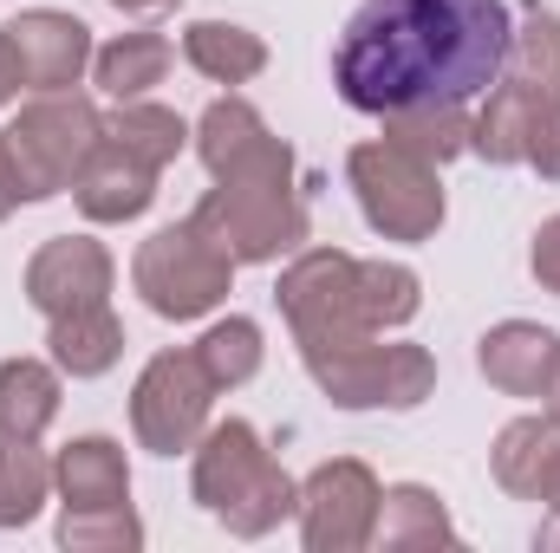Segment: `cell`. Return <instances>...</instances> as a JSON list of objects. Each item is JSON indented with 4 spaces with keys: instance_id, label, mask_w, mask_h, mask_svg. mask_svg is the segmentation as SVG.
Returning a JSON list of instances; mask_svg holds the SVG:
<instances>
[{
    "instance_id": "cell-19",
    "label": "cell",
    "mask_w": 560,
    "mask_h": 553,
    "mask_svg": "<svg viewBox=\"0 0 560 553\" xmlns=\"http://www.w3.org/2000/svg\"><path fill=\"white\" fill-rule=\"evenodd\" d=\"M183 59L215 79V85H248L255 72H268V39L229 20H189L183 26Z\"/></svg>"
},
{
    "instance_id": "cell-12",
    "label": "cell",
    "mask_w": 560,
    "mask_h": 553,
    "mask_svg": "<svg viewBox=\"0 0 560 553\" xmlns=\"http://www.w3.org/2000/svg\"><path fill=\"white\" fill-rule=\"evenodd\" d=\"M7 46H13V66H20V85L26 92H72L92 66V26L79 13H59V7H33L20 20L0 26Z\"/></svg>"
},
{
    "instance_id": "cell-11",
    "label": "cell",
    "mask_w": 560,
    "mask_h": 553,
    "mask_svg": "<svg viewBox=\"0 0 560 553\" xmlns=\"http://www.w3.org/2000/svg\"><path fill=\"white\" fill-rule=\"evenodd\" d=\"M189 138L215 183H293V150L268 131V118L248 98H215Z\"/></svg>"
},
{
    "instance_id": "cell-28",
    "label": "cell",
    "mask_w": 560,
    "mask_h": 553,
    "mask_svg": "<svg viewBox=\"0 0 560 553\" xmlns=\"http://www.w3.org/2000/svg\"><path fill=\"white\" fill-rule=\"evenodd\" d=\"M385 138L443 169L450 156L469 150V118H463V105H411V111H392L385 118Z\"/></svg>"
},
{
    "instance_id": "cell-29",
    "label": "cell",
    "mask_w": 560,
    "mask_h": 553,
    "mask_svg": "<svg viewBox=\"0 0 560 553\" xmlns=\"http://www.w3.org/2000/svg\"><path fill=\"white\" fill-rule=\"evenodd\" d=\"M105 138H118L131 156L143 163H176L183 156V143H189V125L170 111V105H150V98H131V105H118L112 118H105Z\"/></svg>"
},
{
    "instance_id": "cell-24",
    "label": "cell",
    "mask_w": 560,
    "mask_h": 553,
    "mask_svg": "<svg viewBox=\"0 0 560 553\" xmlns=\"http://www.w3.org/2000/svg\"><path fill=\"white\" fill-rule=\"evenodd\" d=\"M528 118H535V92L495 79L489 98H482V111L469 118V150L482 163H522L528 156Z\"/></svg>"
},
{
    "instance_id": "cell-14",
    "label": "cell",
    "mask_w": 560,
    "mask_h": 553,
    "mask_svg": "<svg viewBox=\"0 0 560 553\" xmlns=\"http://www.w3.org/2000/svg\"><path fill=\"white\" fill-rule=\"evenodd\" d=\"M72 202L85 209V222H138L156 202V163L131 156L118 138H98L85 169L72 176Z\"/></svg>"
},
{
    "instance_id": "cell-8",
    "label": "cell",
    "mask_w": 560,
    "mask_h": 553,
    "mask_svg": "<svg viewBox=\"0 0 560 553\" xmlns=\"http://www.w3.org/2000/svg\"><path fill=\"white\" fill-rule=\"evenodd\" d=\"M209 398H215V385H209V372H202L196 352H156L143 365L138 391H131V430H138V443L150 456L196 449L202 430H209Z\"/></svg>"
},
{
    "instance_id": "cell-21",
    "label": "cell",
    "mask_w": 560,
    "mask_h": 553,
    "mask_svg": "<svg viewBox=\"0 0 560 553\" xmlns=\"http://www.w3.org/2000/svg\"><path fill=\"white\" fill-rule=\"evenodd\" d=\"M502 79L548 98L560 92V13H548L541 0L522 7V20L509 26V52H502Z\"/></svg>"
},
{
    "instance_id": "cell-3",
    "label": "cell",
    "mask_w": 560,
    "mask_h": 553,
    "mask_svg": "<svg viewBox=\"0 0 560 553\" xmlns=\"http://www.w3.org/2000/svg\"><path fill=\"white\" fill-rule=\"evenodd\" d=\"M313 385L326 391V404L339 411H418L436 391V358L423 345H385V332H359V339H326V345H300Z\"/></svg>"
},
{
    "instance_id": "cell-20",
    "label": "cell",
    "mask_w": 560,
    "mask_h": 553,
    "mask_svg": "<svg viewBox=\"0 0 560 553\" xmlns=\"http://www.w3.org/2000/svg\"><path fill=\"white\" fill-rule=\"evenodd\" d=\"M372 541L392 548V553L456 548V528H450V508H443L436 489H423V482H398V489H385V502H378V534H372Z\"/></svg>"
},
{
    "instance_id": "cell-5",
    "label": "cell",
    "mask_w": 560,
    "mask_h": 553,
    "mask_svg": "<svg viewBox=\"0 0 560 553\" xmlns=\"http://www.w3.org/2000/svg\"><path fill=\"white\" fill-rule=\"evenodd\" d=\"M131 280H138L143 306H150L156 319H176V326H183V319H202V313H215V306L229 299L235 261L215 248L209 228L170 222V228H156V235L138 248Z\"/></svg>"
},
{
    "instance_id": "cell-18",
    "label": "cell",
    "mask_w": 560,
    "mask_h": 553,
    "mask_svg": "<svg viewBox=\"0 0 560 553\" xmlns=\"http://www.w3.org/2000/svg\"><path fill=\"white\" fill-rule=\"evenodd\" d=\"M46 345H52V365L66 378H105L125 358V326H118L112 299L105 306H79V313H59L52 319Z\"/></svg>"
},
{
    "instance_id": "cell-25",
    "label": "cell",
    "mask_w": 560,
    "mask_h": 553,
    "mask_svg": "<svg viewBox=\"0 0 560 553\" xmlns=\"http://www.w3.org/2000/svg\"><path fill=\"white\" fill-rule=\"evenodd\" d=\"M52 495V462L33 436H0V528H26Z\"/></svg>"
},
{
    "instance_id": "cell-10",
    "label": "cell",
    "mask_w": 560,
    "mask_h": 553,
    "mask_svg": "<svg viewBox=\"0 0 560 553\" xmlns=\"http://www.w3.org/2000/svg\"><path fill=\"white\" fill-rule=\"evenodd\" d=\"M280 313L293 326V345H326V339H359L372 332L359 319V261L339 248H306L275 286Z\"/></svg>"
},
{
    "instance_id": "cell-36",
    "label": "cell",
    "mask_w": 560,
    "mask_h": 553,
    "mask_svg": "<svg viewBox=\"0 0 560 553\" xmlns=\"http://www.w3.org/2000/svg\"><path fill=\"white\" fill-rule=\"evenodd\" d=\"M541 398H548V404L560 411V352H555V372H548V391H541Z\"/></svg>"
},
{
    "instance_id": "cell-7",
    "label": "cell",
    "mask_w": 560,
    "mask_h": 553,
    "mask_svg": "<svg viewBox=\"0 0 560 553\" xmlns=\"http://www.w3.org/2000/svg\"><path fill=\"white\" fill-rule=\"evenodd\" d=\"M189 222L209 228L235 268L242 261H280L306 242V202L293 196V183H215Z\"/></svg>"
},
{
    "instance_id": "cell-16",
    "label": "cell",
    "mask_w": 560,
    "mask_h": 553,
    "mask_svg": "<svg viewBox=\"0 0 560 553\" xmlns=\"http://www.w3.org/2000/svg\"><path fill=\"white\" fill-rule=\"evenodd\" d=\"M555 352H560V332L535 326V319H502L482 332L476 345V365L495 391L509 398H541L548 391V372H555Z\"/></svg>"
},
{
    "instance_id": "cell-22",
    "label": "cell",
    "mask_w": 560,
    "mask_h": 553,
    "mask_svg": "<svg viewBox=\"0 0 560 553\" xmlns=\"http://www.w3.org/2000/svg\"><path fill=\"white\" fill-rule=\"evenodd\" d=\"M163 72H170V39L163 33H118L112 46L92 52V79L118 105H131L150 85H163Z\"/></svg>"
},
{
    "instance_id": "cell-30",
    "label": "cell",
    "mask_w": 560,
    "mask_h": 553,
    "mask_svg": "<svg viewBox=\"0 0 560 553\" xmlns=\"http://www.w3.org/2000/svg\"><path fill=\"white\" fill-rule=\"evenodd\" d=\"M59 548H72V553H125V548H143V521L131 515V502L66 508V515H59Z\"/></svg>"
},
{
    "instance_id": "cell-15",
    "label": "cell",
    "mask_w": 560,
    "mask_h": 553,
    "mask_svg": "<svg viewBox=\"0 0 560 553\" xmlns=\"http://www.w3.org/2000/svg\"><path fill=\"white\" fill-rule=\"evenodd\" d=\"M489 469H495V482H502L515 502H541V508H555V495H560V411L515 416V423L495 436Z\"/></svg>"
},
{
    "instance_id": "cell-34",
    "label": "cell",
    "mask_w": 560,
    "mask_h": 553,
    "mask_svg": "<svg viewBox=\"0 0 560 553\" xmlns=\"http://www.w3.org/2000/svg\"><path fill=\"white\" fill-rule=\"evenodd\" d=\"M26 85H20V66H13V46H7V33H0V105H13Z\"/></svg>"
},
{
    "instance_id": "cell-31",
    "label": "cell",
    "mask_w": 560,
    "mask_h": 553,
    "mask_svg": "<svg viewBox=\"0 0 560 553\" xmlns=\"http://www.w3.org/2000/svg\"><path fill=\"white\" fill-rule=\"evenodd\" d=\"M522 163H535L548 183H560V92L535 98V118H528V156H522Z\"/></svg>"
},
{
    "instance_id": "cell-4",
    "label": "cell",
    "mask_w": 560,
    "mask_h": 553,
    "mask_svg": "<svg viewBox=\"0 0 560 553\" xmlns=\"http://www.w3.org/2000/svg\"><path fill=\"white\" fill-rule=\"evenodd\" d=\"M105 138V118H98V105L92 98H79V92H39L7 131V156H13V176H20V189H26V202H46V196H59V189H72V176L85 169V156L98 150Z\"/></svg>"
},
{
    "instance_id": "cell-32",
    "label": "cell",
    "mask_w": 560,
    "mask_h": 553,
    "mask_svg": "<svg viewBox=\"0 0 560 553\" xmlns=\"http://www.w3.org/2000/svg\"><path fill=\"white\" fill-rule=\"evenodd\" d=\"M528 268H535V280H541L548 293H560V215H548V222L535 228V248H528Z\"/></svg>"
},
{
    "instance_id": "cell-37",
    "label": "cell",
    "mask_w": 560,
    "mask_h": 553,
    "mask_svg": "<svg viewBox=\"0 0 560 553\" xmlns=\"http://www.w3.org/2000/svg\"><path fill=\"white\" fill-rule=\"evenodd\" d=\"M555 515H560V495H555Z\"/></svg>"
},
{
    "instance_id": "cell-9",
    "label": "cell",
    "mask_w": 560,
    "mask_h": 553,
    "mask_svg": "<svg viewBox=\"0 0 560 553\" xmlns=\"http://www.w3.org/2000/svg\"><path fill=\"white\" fill-rule=\"evenodd\" d=\"M378 502H385V489H378V475H372L359 456L319 462V469L300 482V508H293L306 553L372 548V534H378Z\"/></svg>"
},
{
    "instance_id": "cell-6",
    "label": "cell",
    "mask_w": 560,
    "mask_h": 553,
    "mask_svg": "<svg viewBox=\"0 0 560 553\" xmlns=\"http://www.w3.org/2000/svg\"><path fill=\"white\" fill-rule=\"evenodd\" d=\"M352 196L365 209V222L385 242H430L443 228V183L436 163H423L411 150H398L392 138H372L346 156Z\"/></svg>"
},
{
    "instance_id": "cell-23",
    "label": "cell",
    "mask_w": 560,
    "mask_h": 553,
    "mask_svg": "<svg viewBox=\"0 0 560 553\" xmlns=\"http://www.w3.org/2000/svg\"><path fill=\"white\" fill-rule=\"evenodd\" d=\"M59 416V372L39 358H7L0 365V436H46Z\"/></svg>"
},
{
    "instance_id": "cell-26",
    "label": "cell",
    "mask_w": 560,
    "mask_h": 553,
    "mask_svg": "<svg viewBox=\"0 0 560 553\" xmlns=\"http://www.w3.org/2000/svg\"><path fill=\"white\" fill-rule=\"evenodd\" d=\"M196 358H202V372H209V385L215 391H235V385H248L255 372H261V358H268V345H261V326L255 319H242V313H229V319H215L196 345H189Z\"/></svg>"
},
{
    "instance_id": "cell-1",
    "label": "cell",
    "mask_w": 560,
    "mask_h": 553,
    "mask_svg": "<svg viewBox=\"0 0 560 553\" xmlns=\"http://www.w3.org/2000/svg\"><path fill=\"white\" fill-rule=\"evenodd\" d=\"M502 0H365L339 33L332 85L365 118L411 105H469L502 79Z\"/></svg>"
},
{
    "instance_id": "cell-35",
    "label": "cell",
    "mask_w": 560,
    "mask_h": 553,
    "mask_svg": "<svg viewBox=\"0 0 560 553\" xmlns=\"http://www.w3.org/2000/svg\"><path fill=\"white\" fill-rule=\"evenodd\" d=\"M112 7H125V13H163V7H176V0H112Z\"/></svg>"
},
{
    "instance_id": "cell-17",
    "label": "cell",
    "mask_w": 560,
    "mask_h": 553,
    "mask_svg": "<svg viewBox=\"0 0 560 553\" xmlns=\"http://www.w3.org/2000/svg\"><path fill=\"white\" fill-rule=\"evenodd\" d=\"M52 489L66 495V508H105V502H131V462L112 436H72L52 462Z\"/></svg>"
},
{
    "instance_id": "cell-33",
    "label": "cell",
    "mask_w": 560,
    "mask_h": 553,
    "mask_svg": "<svg viewBox=\"0 0 560 553\" xmlns=\"http://www.w3.org/2000/svg\"><path fill=\"white\" fill-rule=\"evenodd\" d=\"M20 202H26V189H20V176H13V156H7V143H0V222H7Z\"/></svg>"
},
{
    "instance_id": "cell-13",
    "label": "cell",
    "mask_w": 560,
    "mask_h": 553,
    "mask_svg": "<svg viewBox=\"0 0 560 553\" xmlns=\"http://www.w3.org/2000/svg\"><path fill=\"white\" fill-rule=\"evenodd\" d=\"M26 299L46 319L79 313V306H105L112 299V255H105V242H92V235L39 242V255L26 261Z\"/></svg>"
},
{
    "instance_id": "cell-27",
    "label": "cell",
    "mask_w": 560,
    "mask_h": 553,
    "mask_svg": "<svg viewBox=\"0 0 560 553\" xmlns=\"http://www.w3.org/2000/svg\"><path fill=\"white\" fill-rule=\"evenodd\" d=\"M423 306V280L405 261H359V319L372 332H398L411 326Z\"/></svg>"
},
{
    "instance_id": "cell-2",
    "label": "cell",
    "mask_w": 560,
    "mask_h": 553,
    "mask_svg": "<svg viewBox=\"0 0 560 553\" xmlns=\"http://www.w3.org/2000/svg\"><path fill=\"white\" fill-rule=\"evenodd\" d=\"M189 456H196L189 489H196L202 515H215V521H222L229 534H242V541L275 534L280 521L300 508V482L280 469L275 456H268L261 430H255V423H242V416L209 423V430H202V443H196Z\"/></svg>"
}]
</instances>
